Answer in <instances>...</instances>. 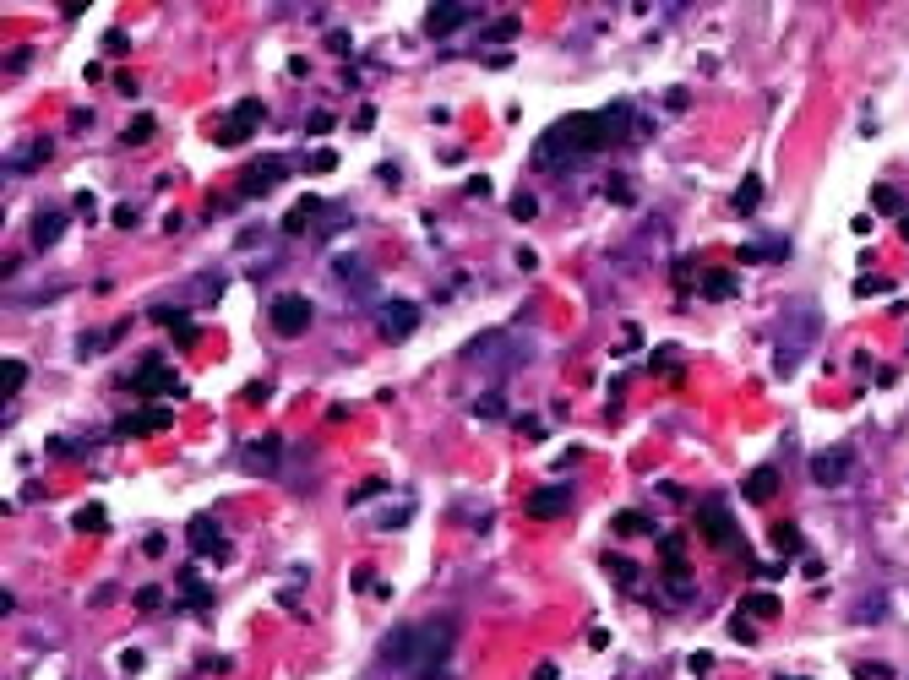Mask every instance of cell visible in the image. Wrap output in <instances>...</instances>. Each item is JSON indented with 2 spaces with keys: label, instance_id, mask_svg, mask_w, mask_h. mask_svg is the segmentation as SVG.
Masks as SVG:
<instances>
[{
  "label": "cell",
  "instance_id": "obj_13",
  "mask_svg": "<svg viewBox=\"0 0 909 680\" xmlns=\"http://www.w3.org/2000/svg\"><path fill=\"white\" fill-rule=\"evenodd\" d=\"M741 496L746 501H774L779 496V468H752L746 485H741Z\"/></svg>",
  "mask_w": 909,
  "mask_h": 680
},
{
  "label": "cell",
  "instance_id": "obj_10",
  "mask_svg": "<svg viewBox=\"0 0 909 680\" xmlns=\"http://www.w3.org/2000/svg\"><path fill=\"white\" fill-rule=\"evenodd\" d=\"M185 539H191V550H202V556H212V561H223V556H229V550H223V534H218V523H212V517H191Z\"/></svg>",
  "mask_w": 909,
  "mask_h": 680
},
{
  "label": "cell",
  "instance_id": "obj_16",
  "mask_svg": "<svg viewBox=\"0 0 909 680\" xmlns=\"http://www.w3.org/2000/svg\"><path fill=\"white\" fill-rule=\"evenodd\" d=\"M785 251H790V245H785L779 234H768V240H757V245L746 240V245H741V261H785Z\"/></svg>",
  "mask_w": 909,
  "mask_h": 680
},
{
  "label": "cell",
  "instance_id": "obj_7",
  "mask_svg": "<svg viewBox=\"0 0 909 680\" xmlns=\"http://www.w3.org/2000/svg\"><path fill=\"white\" fill-rule=\"evenodd\" d=\"M414 327H420V305H414V300H387V305H381V338L398 343V338H409Z\"/></svg>",
  "mask_w": 909,
  "mask_h": 680
},
{
  "label": "cell",
  "instance_id": "obj_29",
  "mask_svg": "<svg viewBox=\"0 0 909 680\" xmlns=\"http://www.w3.org/2000/svg\"><path fill=\"white\" fill-rule=\"evenodd\" d=\"M855 294H861V300H872V294H888V278H877V272H866V278L855 283Z\"/></svg>",
  "mask_w": 909,
  "mask_h": 680
},
{
  "label": "cell",
  "instance_id": "obj_32",
  "mask_svg": "<svg viewBox=\"0 0 909 680\" xmlns=\"http://www.w3.org/2000/svg\"><path fill=\"white\" fill-rule=\"evenodd\" d=\"M490 33H496V38H501V44H507V38H518V16H501V22H496V27H490Z\"/></svg>",
  "mask_w": 909,
  "mask_h": 680
},
{
  "label": "cell",
  "instance_id": "obj_25",
  "mask_svg": "<svg viewBox=\"0 0 909 680\" xmlns=\"http://www.w3.org/2000/svg\"><path fill=\"white\" fill-rule=\"evenodd\" d=\"M71 523H76V528H82V534H98V528H104V523H109V517H104V507H82V512H76V517H71Z\"/></svg>",
  "mask_w": 909,
  "mask_h": 680
},
{
  "label": "cell",
  "instance_id": "obj_2",
  "mask_svg": "<svg viewBox=\"0 0 909 680\" xmlns=\"http://www.w3.org/2000/svg\"><path fill=\"white\" fill-rule=\"evenodd\" d=\"M452 654V626L430 621V626H403L381 643V659L387 665H403L409 675H436L441 659Z\"/></svg>",
  "mask_w": 909,
  "mask_h": 680
},
{
  "label": "cell",
  "instance_id": "obj_22",
  "mask_svg": "<svg viewBox=\"0 0 909 680\" xmlns=\"http://www.w3.org/2000/svg\"><path fill=\"white\" fill-rule=\"evenodd\" d=\"M697 289H703L708 300H730V294H736V278H730V272H708Z\"/></svg>",
  "mask_w": 909,
  "mask_h": 680
},
{
  "label": "cell",
  "instance_id": "obj_8",
  "mask_svg": "<svg viewBox=\"0 0 909 680\" xmlns=\"http://www.w3.org/2000/svg\"><path fill=\"white\" fill-rule=\"evenodd\" d=\"M850 468H855V452H850V447H834V452L812 458V479H817V485H845Z\"/></svg>",
  "mask_w": 909,
  "mask_h": 680
},
{
  "label": "cell",
  "instance_id": "obj_19",
  "mask_svg": "<svg viewBox=\"0 0 909 680\" xmlns=\"http://www.w3.org/2000/svg\"><path fill=\"white\" fill-rule=\"evenodd\" d=\"M22 381H27V365H22V360H0V392H5V398H16V392H22Z\"/></svg>",
  "mask_w": 909,
  "mask_h": 680
},
{
  "label": "cell",
  "instance_id": "obj_38",
  "mask_svg": "<svg viewBox=\"0 0 909 680\" xmlns=\"http://www.w3.org/2000/svg\"><path fill=\"white\" fill-rule=\"evenodd\" d=\"M855 675H861V680H888V665H861Z\"/></svg>",
  "mask_w": 909,
  "mask_h": 680
},
{
  "label": "cell",
  "instance_id": "obj_31",
  "mask_svg": "<svg viewBox=\"0 0 909 680\" xmlns=\"http://www.w3.org/2000/svg\"><path fill=\"white\" fill-rule=\"evenodd\" d=\"M730 632H736L741 643H752V637H757V632H752V616H746V610H736V621H730Z\"/></svg>",
  "mask_w": 909,
  "mask_h": 680
},
{
  "label": "cell",
  "instance_id": "obj_36",
  "mask_svg": "<svg viewBox=\"0 0 909 680\" xmlns=\"http://www.w3.org/2000/svg\"><path fill=\"white\" fill-rule=\"evenodd\" d=\"M610 572H616L621 583H637V567H632V561H610Z\"/></svg>",
  "mask_w": 909,
  "mask_h": 680
},
{
  "label": "cell",
  "instance_id": "obj_11",
  "mask_svg": "<svg viewBox=\"0 0 909 680\" xmlns=\"http://www.w3.org/2000/svg\"><path fill=\"white\" fill-rule=\"evenodd\" d=\"M567 501H572V496H567L561 485H545V490H534V496H529V517L550 523V517H561V512H567Z\"/></svg>",
  "mask_w": 909,
  "mask_h": 680
},
{
  "label": "cell",
  "instance_id": "obj_42",
  "mask_svg": "<svg viewBox=\"0 0 909 680\" xmlns=\"http://www.w3.org/2000/svg\"><path fill=\"white\" fill-rule=\"evenodd\" d=\"M779 680H795V675H779Z\"/></svg>",
  "mask_w": 909,
  "mask_h": 680
},
{
  "label": "cell",
  "instance_id": "obj_6",
  "mask_svg": "<svg viewBox=\"0 0 909 680\" xmlns=\"http://www.w3.org/2000/svg\"><path fill=\"white\" fill-rule=\"evenodd\" d=\"M256 125H262V103H256V98H240L218 142H223V147H240V142H251V131H256Z\"/></svg>",
  "mask_w": 909,
  "mask_h": 680
},
{
  "label": "cell",
  "instance_id": "obj_33",
  "mask_svg": "<svg viewBox=\"0 0 909 680\" xmlns=\"http://www.w3.org/2000/svg\"><path fill=\"white\" fill-rule=\"evenodd\" d=\"M479 419H501V398H496V392L479 398Z\"/></svg>",
  "mask_w": 909,
  "mask_h": 680
},
{
  "label": "cell",
  "instance_id": "obj_17",
  "mask_svg": "<svg viewBox=\"0 0 909 680\" xmlns=\"http://www.w3.org/2000/svg\"><path fill=\"white\" fill-rule=\"evenodd\" d=\"M153 321H163V327L174 332V343H196V327H191V316H185V310H169V305H158V310H153Z\"/></svg>",
  "mask_w": 909,
  "mask_h": 680
},
{
  "label": "cell",
  "instance_id": "obj_35",
  "mask_svg": "<svg viewBox=\"0 0 909 680\" xmlns=\"http://www.w3.org/2000/svg\"><path fill=\"white\" fill-rule=\"evenodd\" d=\"M665 103H670V109H687V103H692V93H687V87H670V93H665Z\"/></svg>",
  "mask_w": 909,
  "mask_h": 680
},
{
  "label": "cell",
  "instance_id": "obj_4",
  "mask_svg": "<svg viewBox=\"0 0 909 680\" xmlns=\"http://www.w3.org/2000/svg\"><path fill=\"white\" fill-rule=\"evenodd\" d=\"M267 321H272V332H278V338H300V332L316 321V305H311L305 294H278Z\"/></svg>",
  "mask_w": 909,
  "mask_h": 680
},
{
  "label": "cell",
  "instance_id": "obj_3",
  "mask_svg": "<svg viewBox=\"0 0 909 680\" xmlns=\"http://www.w3.org/2000/svg\"><path fill=\"white\" fill-rule=\"evenodd\" d=\"M697 528L708 534V545H714V550L741 556V528H736V517H730V507H725V501H708V507L697 512Z\"/></svg>",
  "mask_w": 909,
  "mask_h": 680
},
{
  "label": "cell",
  "instance_id": "obj_30",
  "mask_svg": "<svg viewBox=\"0 0 909 680\" xmlns=\"http://www.w3.org/2000/svg\"><path fill=\"white\" fill-rule=\"evenodd\" d=\"M534 212H539V202H534V196H518V202H512V218H518V223H529Z\"/></svg>",
  "mask_w": 909,
  "mask_h": 680
},
{
  "label": "cell",
  "instance_id": "obj_41",
  "mask_svg": "<svg viewBox=\"0 0 909 680\" xmlns=\"http://www.w3.org/2000/svg\"><path fill=\"white\" fill-rule=\"evenodd\" d=\"M899 234H904V240H909V212H904V218H899Z\"/></svg>",
  "mask_w": 909,
  "mask_h": 680
},
{
  "label": "cell",
  "instance_id": "obj_1",
  "mask_svg": "<svg viewBox=\"0 0 909 680\" xmlns=\"http://www.w3.org/2000/svg\"><path fill=\"white\" fill-rule=\"evenodd\" d=\"M627 125H632V109H627V103H610L605 114H567V120H556V125L534 142V163H539L545 174H567V169L588 163L594 153H605Z\"/></svg>",
  "mask_w": 909,
  "mask_h": 680
},
{
  "label": "cell",
  "instance_id": "obj_15",
  "mask_svg": "<svg viewBox=\"0 0 909 680\" xmlns=\"http://www.w3.org/2000/svg\"><path fill=\"white\" fill-rule=\"evenodd\" d=\"M65 223H71L65 212H54V207H44V212L33 218V240H38V245H54V240L65 234Z\"/></svg>",
  "mask_w": 909,
  "mask_h": 680
},
{
  "label": "cell",
  "instance_id": "obj_40",
  "mask_svg": "<svg viewBox=\"0 0 909 680\" xmlns=\"http://www.w3.org/2000/svg\"><path fill=\"white\" fill-rule=\"evenodd\" d=\"M114 223H120V229H131V223H136V207H131V202H125V207H114Z\"/></svg>",
  "mask_w": 909,
  "mask_h": 680
},
{
  "label": "cell",
  "instance_id": "obj_18",
  "mask_svg": "<svg viewBox=\"0 0 909 680\" xmlns=\"http://www.w3.org/2000/svg\"><path fill=\"white\" fill-rule=\"evenodd\" d=\"M872 207H877L883 218H904V191H894V185H877V196H872Z\"/></svg>",
  "mask_w": 909,
  "mask_h": 680
},
{
  "label": "cell",
  "instance_id": "obj_26",
  "mask_svg": "<svg viewBox=\"0 0 909 680\" xmlns=\"http://www.w3.org/2000/svg\"><path fill=\"white\" fill-rule=\"evenodd\" d=\"M616 534H654V523H648L643 512H621V517H616Z\"/></svg>",
  "mask_w": 909,
  "mask_h": 680
},
{
  "label": "cell",
  "instance_id": "obj_24",
  "mask_svg": "<svg viewBox=\"0 0 909 680\" xmlns=\"http://www.w3.org/2000/svg\"><path fill=\"white\" fill-rule=\"evenodd\" d=\"M741 610H746V616H757V621H774V616H779V599H774V594H752Z\"/></svg>",
  "mask_w": 909,
  "mask_h": 680
},
{
  "label": "cell",
  "instance_id": "obj_37",
  "mask_svg": "<svg viewBox=\"0 0 909 680\" xmlns=\"http://www.w3.org/2000/svg\"><path fill=\"white\" fill-rule=\"evenodd\" d=\"M136 605H142V610H158V605H163V594H158V588H142V594H136Z\"/></svg>",
  "mask_w": 909,
  "mask_h": 680
},
{
  "label": "cell",
  "instance_id": "obj_39",
  "mask_svg": "<svg viewBox=\"0 0 909 680\" xmlns=\"http://www.w3.org/2000/svg\"><path fill=\"white\" fill-rule=\"evenodd\" d=\"M332 131V114H311V136H327Z\"/></svg>",
  "mask_w": 909,
  "mask_h": 680
},
{
  "label": "cell",
  "instance_id": "obj_21",
  "mask_svg": "<svg viewBox=\"0 0 909 680\" xmlns=\"http://www.w3.org/2000/svg\"><path fill=\"white\" fill-rule=\"evenodd\" d=\"M316 212H321V202H316V196H305V202H300V207H294V212L283 218V234H300V229H305V223H311Z\"/></svg>",
  "mask_w": 909,
  "mask_h": 680
},
{
  "label": "cell",
  "instance_id": "obj_9",
  "mask_svg": "<svg viewBox=\"0 0 909 680\" xmlns=\"http://www.w3.org/2000/svg\"><path fill=\"white\" fill-rule=\"evenodd\" d=\"M120 436H158V430H169V409H136V414H125L120 425H114Z\"/></svg>",
  "mask_w": 909,
  "mask_h": 680
},
{
  "label": "cell",
  "instance_id": "obj_23",
  "mask_svg": "<svg viewBox=\"0 0 909 680\" xmlns=\"http://www.w3.org/2000/svg\"><path fill=\"white\" fill-rule=\"evenodd\" d=\"M180 594H185L196 610H207V605H212V599H207V583H202V577H191V572H180Z\"/></svg>",
  "mask_w": 909,
  "mask_h": 680
},
{
  "label": "cell",
  "instance_id": "obj_5",
  "mask_svg": "<svg viewBox=\"0 0 909 680\" xmlns=\"http://www.w3.org/2000/svg\"><path fill=\"white\" fill-rule=\"evenodd\" d=\"M283 174H289V163H283V158H256V163L240 174V185H234V191H240L245 202H256V196H267Z\"/></svg>",
  "mask_w": 909,
  "mask_h": 680
},
{
  "label": "cell",
  "instance_id": "obj_14",
  "mask_svg": "<svg viewBox=\"0 0 909 680\" xmlns=\"http://www.w3.org/2000/svg\"><path fill=\"white\" fill-rule=\"evenodd\" d=\"M136 387H142V392H169V398H180V392H185V381H180V376H169L163 365H147V370L136 376Z\"/></svg>",
  "mask_w": 909,
  "mask_h": 680
},
{
  "label": "cell",
  "instance_id": "obj_28",
  "mask_svg": "<svg viewBox=\"0 0 909 680\" xmlns=\"http://www.w3.org/2000/svg\"><path fill=\"white\" fill-rule=\"evenodd\" d=\"M774 545H779L785 556H795V550H801V534H795L790 523H779V528H774Z\"/></svg>",
  "mask_w": 909,
  "mask_h": 680
},
{
  "label": "cell",
  "instance_id": "obj_12",
  "mask_svg": "<svg viewBox=\"0 0 909 680\" xmlns=\"http://www.w3.org/2000/svg\"><path fill=\"white\" fill-rule=\"evenodd\" d=\"M469 16H474L469 5H430V11H425V33H436V38H441V33H458Z\"/></svg>",
  "mask_w": 909,
  "mask_h": 680
},
{
  "label": "cell",
  "instance_id": "obj_27",
  "mask_svg": "<svg viewBox=\"0 0 909 680\" xmlns=\"http://www.w3.org/2000/svg\"><path fill=\"white\" fill-rule=\"evenodd\" d=\"M153 136V114H136L131 125H125V147H136V142H147Z\"/></svg>",
  "mask_w": 909,
  "mask_h": 680
},
{
  "label": "cell",
  "instance_id": "obj_20",
  "mask_svg": "<svg viewBox=\"0 0 909 680\" xmlns=\"http://www.w3.org/2000/svg\"><path fill=\"white\" fill-rule=\"evenodd\" d=\"M757 202H763V180H757V174H746V180L736 185V212H752Z\"/></svg>",
  "mask_w": 909,
  "mask_h": 680
},
{
  "label": "cell",
  "instance_id": "obj_34",
  "mask_svg": "<svg viewBox=\"0 0 909 680\" xmlns=\"http://www.w3.org/2000/svg\"><path fill=\"white\" fill-rule=\"evenodd\" d=\"M687 665H692V675H697V680H708V670H714V659H708V654H692Z\"/></svg>",
  "mask_w": 909,
  "mask_h": 680
}]
</instances>
